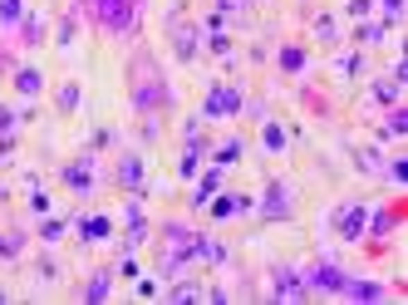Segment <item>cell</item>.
Segmentation results:
<instances>
[{"instance_id":"cell-1","label":"cell","mask_w":408,"mask_h":305,"mask_svg":"<svg viewBox=\"0 0 408 305\" xmlns=\"http://www.w3.org/2000/svg\"><path fill=\"white\" fill-rule=\"evenodd\" d=\"M84 6L94 10V20L108 30V35H124L138 15V0H84Z\"/></svg>"},{"instance_id":"cell-2","label":"cell","mask_w":408,"mask_h":305,"mask_svg":"<svg viewBox=\"0 0 408 305\" xmlns=\"http://www.w3.org/2000/svg\"><path fill=\"white\" fill-rule=\"evenodd\" d=\"M133 104H138L143 114H153L158 104H167V89L158 84V74H153V64H148V60H138V64H133Z\"/></svg>"},{"instance_id":"cell-3","label":"cell","mask_w":408,"mask_h":305,"mask_svg":"<svg viewBox=\"0 0 408 305\" xmlns=\"http://www.w3.org/2000/svg\"><path fill=\"white\" fill-rule=\"evenodd\" d=\"M231 114H241V89L216 84V89L207 94V109H202V119H231Z\"/></svg>"},{"instance_id":"cell-4","label":"cell","mask_w":408,"mask_h":305,"mask_svg":"<svg viewBox=\"0 0 408 305\" xmlns=\"http://www.w3.org/2000/svg\"><path fill=\"white\" fill-rule=\"evenodd\" d=\"M334 227H339V236H344V241H359V236H364V227H369V212L359 207V202H344V207L334 212Z\"/></svg>"},{"instance_id":"cell-5","label":"cell","mask_w":408,"mask_h":305,"mask_svg":"<svg viewBox=\"0 0 408 305\" xmlns=\"http://www.w3.org/2000/svg\"><path fill=\"white\" fill-rule=\"evenodd\" d=\"M305 290H310V286L300 281V271H290V266H280L275 281H271V295H275V300H300Z\"/></svg>"},{"instance_id":"cell-6","label":"cell","mask_w":408,"mask_h":305,"mask_svg":"<svg viewBox=\"0 0 408 305\" xmlns=\"http://www.w3.org/2000/svg\"><path fill=\"white\" fill-rule=\"evenodd\" d=\"M305 286H320V290H339V286H344V271H339V266H330V261H315V266L305 271Z\"/></svg>"},{"instance_id":"cell-7","label":"cell","mask_w":408,"mask_h":305,"mask_svg":"<svg viewBox=\"0 0 408 305\" xmlns=\"http://www.w3.org/2000/svg\"><path fill=\"white\" fill-rule=\"evenodd\" d=\"M207 207H212V217H237V212H251L256 202L241 192H221V202H207Z\"/></svg>"},{"instance_id":"cell-8","label":"cell","mask_w":408,"mask_h":305,"mask_svg":"<svg viewBox=\"0 0 408 305\" xmlns=\"http://www.w3.org/2000/svg\"><path fill=\"white\" fill-rule=\"evenodd\" d=\"M65 182H69L74 192H89V187H94V158H89V152H84L79 163H69V168H65Z\"/></svg>"},{"instance_id":"cell-9","label":"cell","mask_w":408,"mask_h":305,"mask_svg":"<svg viewBox=\"0 0 408 305\" xmlns=\"http://www.w3.org/2000/svg\"><path fill=\"white\" fill-rule=\"evenodd\" d=\"M261 212H266L271 222H275V217H290V187H280V182H275V187L266 192V202H261Z\"/></svg>"},{"instance_id":"cell-10","label":"cell","mask_w":408,"mask_h":305,"mask_svg":"<svg viewBox=\"0 0 408 305\" xmlns=\"http://www.w3.org/2000/svg\"><path fill=\"white\" fill-rule=\"evenodd\" d=\"M119 187H124V192H138V187H143V158H133V152H128V158L119 163Z\"/></svg>"},{"instance_id":"cell-11","label":"cell","mask_w":408,"mask_h":305,"mask_svg":"<svg viewBox=\"0 0 408 305\" xmlns=\"http://www.w3.org/2000/svg\"><path fill=\"white\" fill-rule=\"evenodd\" d=\"M74 232H79V241H103V236L113 232V222H108V217H79Z\"/></svg>"},{"instance_id":"cell-12","label":"cell","mask_w":408,"mask_h":305,"mask_svg":"<svg viewBox=\"0 0 408 305\" xmlns=\"http://www.w3.org/2000/svg\"><path fill=\"white\" fill-rule=\"evenodd\" d=\"M339 295H349V300H379V295H384V286H374V281H349V276H344Z\"/></svg>"},{"instance_id":"cell-13","label":"cell","mask_w":408,"mask_h":305,"mask_svg":"<svg viewBox=\"0 0 408 305\" xmlns=\"http://www.w3.org/2000/svg\"><path fill=\"white\" fill-rule=\"evenodd\" d=\"M241 152H246V143H241V138H226V143L216 148V168H231V163H241Z\"/></svg>"},{"instance_id":"cell-14","label":"cell","mask_w":408,"mask_h":305,"mask_svg":"<svg viewBox=\"0 0 408 305\" xmlns=\"http://www.w3.org/2000/svg\"><path fill=\"white\" fill-rule=\"evenodd\" d=\"M280 69L300 74V69H305V49H300V44H285V49H280Z\"/></svg>"},{"instance_id":"cell-15","label":"cell","mask_w":408,"mask_h":305,"mask_svg":"<svg viewBox=\"0 0 408 305\" xmlns=\"http://www.w3.org/2000/svg\"><path fill=\"white\" fill-rule=\"evenodd\" d=\"M212 192H216V173H207V177L197 182V192H192V207H197V212H202L207 202H212Z\"/></svg>"},{"instance_id":"cell-16","label":"cell","mask_w":408,"mask_h":305,"mask_svg":"<svg viewBox=\"0 0 408 305\" xmlns=\"http://www.w3.org/2000/svg\"><path fill=\"white\" fill-rule=\"evenodd\" d=\"M108 286H113V276H108V271H94V281H89V290H84V300H103V295H108Z\"/></svg>"},{"instance_id":"cell-17","label":"cell","mask_w":408,"mask_h":305,"mask_svg":"<svg viewBox=\"0 0 408 305\" xmlns=\"http://www.w3.org/2000/svg\"><path fill=\"white\" fill-rule=\"evenodd\" d=\"M15 89H20L25 98H35V94H40V74H35V69H20V74H15Z\"/></svg>"},{"instance_id":"cell-18","label":"cell","mask_w":408,"mask_h":305,"mask_svg":"<svg viewBox=\"0 0 408 305\" xmlns=\"http://www.w3.org/2000/svg\"><path fill=\"white\" fill-rule=\"evenodd\" d=\"M197 158H202V148H197V138H187V152H182V163H178V168H182V177H192V173H197Z\"/></svg>"},{"instance_id":"cell-19","label":"cell","mask_w":408,"mask_h":305,"mask_svg":"<svg viewBox=\"0 0 408 305\" xmlns=\"http://www.w3.org/2000/svg\"><path fill=\"white\" fill-rule=\"evenodd\" d=\"M25 15V0H0V25H15Z\"/></svg>"},{"instance_id":"cell-20","label":"cell","mask_w":408,"mask_h":305,"mask_svg":"<svg viewBox=\"0 0 408 305\" xmlns=\"http://www.w3.org/2000/svg\"><path fill=\"white\" fill-rule=\"evenodd\" d=\"M25 44H44V20L40 15H25Z\"/></svg>"},{"instance_id":"cell-21","label":"cell","mask_w":408,"mask_h":305,"mask_svg":"<svg viewBox=\"0 0 408 305\" xmlns=\"http://www.w3.org/2000/svg\"><path fill=\"white\" fill-rule=\"evenodd\" d=\"M178 55H182V60L197 55V30H182V35H178Z\"/></svg>"},{"instance_id":"cell-22","label":"cell","mask_w":408,"mask_h":305,"mask_svg":"<svg viewBox=\"0 0 408 305\" xmlns=\"http://www.w3.org/2000/svg\"><path fill=\"white\" fill-rule=\"evenodd\" d=\"M60 109H65V114L79 109V84H65V89H60Z\"/></svg>"},{"instance_id":"cell-23","label":"cell","mask_w":408,"mask_h":305,"mask_svg":"<svg viewBox=\"0 0 408 305\" xmlns=\"http://www.w3.org/2000/svg\"><path fill=\"white\" fill-rule=\"evenodd\" d=\"M25 241H20V232H0V256H15Z\"/></svg>"},{"instance_id":"cell-24","label":"cell","mask_w":408,"mask_h":305,"mask_svg":"<svg viewBox=\"0 0 408 305\" xmlns=\"http://www.w3.org/2000/svg\"><path fill=\"white\" fill-rule=\"evenodd\" d=\"M403 128H408V114H403V109H393V114H389V123H384V133L403 138Z\"/></svg>"},{"instance_id":"cell-25","label":"cell","mask_w":408,"mask_h":305,"mask_svg":"<svg viewBox=\"0 0 408 305\" xmlns=\"http://www.w3.org/2000/svg\"><path fill=\"white\" fill-rule=\"evenodd\" d=\"M30 207H35L40 217L49 212V197H44V187H40V182H30Z\"/></svg>"},{"instance_id":"cell-26","label":"cell","mask_w":408,"mask_h":305,"mask_svg":"<svg viewBox=\"0 0 408 305\" xmlns=\"http://www.w3.org/2000/svg\"><path fill=\"white\" fill-rule=\"evenodd\" d=\"M398 94H403V79H384V84H379V98H384V104H393Z\"/></svg>"},{"instance_id":"cell-27","label":"cell","mask_w":408,"mask_h":305,"mask_svg":"<svg viewBox=\"0 0 408 305\" xmlns=\"http://www.w3.org/2000/svg\"><path fill=\"white\" fill-rule=\"evenodd\" d=\"M172 300H202V286H192V281H182L178 290H172Z\"/></svg>"},{"instance_id":"cell-28","label":"cell","mask_w":408,"mask_h":305,"mask_svg":"<svg viewBox=\"0 0 408 305\" xmlns=\"http://www.w3.org/2000/svg\"><path fill=\"white\" fill-rule=\"evenodd\" d=\"M266 148H271V152H275V148H285V133H280L275 123H266Z\"/></svg>"},{"instance_id":"cell-29","label":"cell","mask_w":408,"mask_h":305,"mask_svg":"<svg viewBox=\"0 0 408 305\" xmlns=\"http://www.w3.org/2000/svg\"><path fill=\"white\" fill-rule=\"evenodd\" d=\"M60 232H65V222H54V217L40 227V236H44V241H60Z\"/></svg>"},{"instance_id":"cell-30","label":"cell","mask_w":408,"mask_h":305,"mask_svg":"<svg viewBox=\"0 0 408 305\" xmlns=\"http://www.w3.org/2000/svg\"><path fill=\"white\" fill-rule=\"evenodd\" d=\"M369 6H374V0H344V10L355 15V20H359V15H369Z\"/></svg>"},{"instance_id":"cell-31","label":"cell","mask_w":408,"mask_h":305,"mask_svg":"<svg viewBox=\"0 0 408 305\" xmlns=\"http://www.w3.org/2000/svg\"><path fill=\"white\" fill-rule=\"evenodd\" d=\"M212 49H216V55H226V49H231V35H221V30H216V35H212Z\"/></svg>"},{"instance_id":"cell-32","label":"cell","mask_w":408,"mask_h":305,"mask_svg":"<svg viewBox=\"0 0 408 305\" xmlns=\"http://www.w3.org/2000/svg\"><path fill=\"white\" fill-rule=\"evenodd\" d=\"M10 128H15V114H10V109H0V133H10Z\"/></svg>"},{"instance_id":"cell-33","label":"cell","mask_w":408,"mask_h":305,"mask_svg":"<svg viewBox=\"0 0 408 305\" xmlns=\"http://www.w3.org/2000/svg\"><path fill=\"white\" fill-rule=\"evenodd\" d=\"M384 15H403V0H384Z\"/></svg>"},{"instance_id":"cell-34","label":"cell","mask_w":408,"mask_h":305,"mask_svg":"<svg viewBox=\"0 0 408 305\" xmlns=\"http://www.w3.org/2000/svg\"><path fill=\"white\" fill-rule=\"evenodd\" d=\"M221 10H241V0H221Z\"/></svg>"},{"instance_id":"cell-35","label":"cell","mask_w":408,"mask_h":305,"mask_svg":"<svg viewBox=\"0 0 408 305\" xmlns=\"http://www.w3.org/2000/svg\"><path fill=\"white\" fill-rule=\"evenodd\" d=\"M6 158H10V143H0V163H6Z\"/></svg>"},{"instance_id":"cell-36","label":"cell","mask_w":408,"mask_h":305,"mask_svg":"<svg viewBox=\"0 0 408 305\" xmlns=\"http://www.w3.org/2000/svg\"><path fill=\"white\" fill-rule=\"evenodd\" d=\"M0 305H6V290H0Z\"/></svg>"},{"instance_id":"cell-37","label":"cell","mask_w":408,"mask_h":305,"mask_svg":"<svg viewBox=\"0 0 408 305\" xmlns=\"http://www.w3.org/2000/svg\"><path fill=\"white\" fill-rule=\"evenodd\" d=\"M0 197H6V192H0Z\"/></svg>"}]
</instances>
